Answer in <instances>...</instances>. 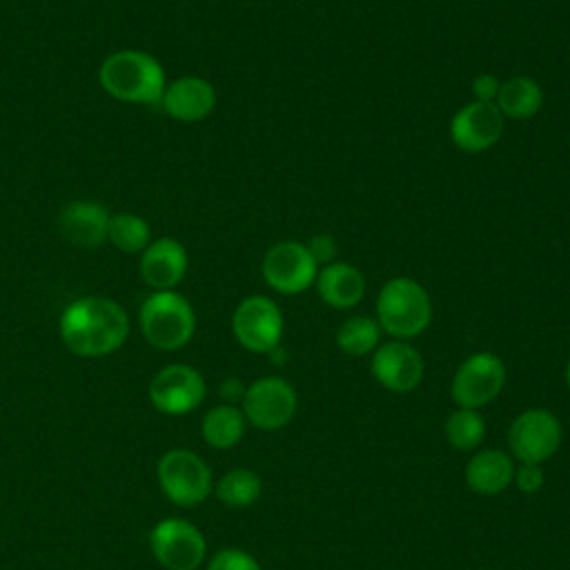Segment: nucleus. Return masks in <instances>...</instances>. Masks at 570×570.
Returning a JSON list of instances; mask_svg holds the SVG:
<instances>
[{
	"mask_svg": "<svg viewBox=\"0 0 570 570\" xmlns=\"http://www.w3.org/2000/svg\"><path fill=\"white\" fill-rule=\"evenodd\" d=\"M58 330L71 354L100 358L125 345L129 336V316L114 298L89 294L71 301L62 309Z\"/></svg>",
	"mask_w": 570,
	"mask_h": 570,
	"instance_id": "1",
	"label": "nucleus"
},
{
	"mask_svg": "<svg viewBox=\"0 0 570 570\" xmlns=\"http://www.w3.org/2000/svg\"><path fill=\"white\" fill-rule=\"evenodd\" d=\"M111 214L96 200H73L60 212L62 236L78 247L94 249L107 240Z\"/></svg>",
	"mask_w": 570,
	"mask_h": 570,
	"instance_id": "17",
	"label": "nucleus"
},
{
	"mask_svg": "<svg viewBox=\"0 0 570 570\" xmlns=\"http://www.w3.org/2000/svg\"><path fill=\"white\" fill-rule=\"evenodd\" d=\"M149 550L165 570H196L205 561L207 541L185 519H163L149 532Z\"/></svg>",
	"mask_w": 570,
	"mask_h": 570,
	"instance_id": "11",
	"label": "nucleus"
},
{
	"mask_svg": "<svg viewBox=\"0 0 570 570\" xmlns=\"http://www.w3.org/2000/svg\"><path fill=\"white\" fill-rule=\"evenodd\" d=\"M505 376V363L497 354L474 352L456 367L450 383V396L459 407L479 410L501 394Z\"/></svg>",
	"mask_w": 570,
	"mask_h": 570,
	"instance_id": "10",
	"label": "nucleus"
},
{
	"mask_svg": "<svg viewBox=\"0 0 570 570\" xmlns=\"http://www.w3.org/2000/svg\"><path fill=\"white\" fill-rule=\"evenodd\" d=\"M247 430V419L240 407L232 403L214 405L205 412L200 421V434L214 450H232Z\"/></svg>",
	"mask_w": 570,
	"mask_h": 570,
	"instance_id": "21",
	"label": "nucleus"
},
{
	"mask_svg": "<svg viewBox=\"0 0 570 570\" xmlns=\"http://www.w3.org/2000/svg\"><path fill=\"white\" fill-rule=\"evenodd\" d=\"M374 312L381 332L396 341H410L428 330L432 321V298L419 281L394 276L379 289Z\"/></svg>",
	"mask_w": 570,
	"mask_h": 570,
	"instance_id": "3",
	"label": "nucleus"
},
{
	"mask_svg": "<svg viewBox=\"0 0 570 570\" xmlns=\"http://www.w3.org/2000/svg\"><path fill=\"white\" fill-rule=\"evenodd\" d=\"M494 105L508 120H530L543 107V89L532 76H512L501 82Z\"/></svg>",
	"mask_w": 570,
	"mask_h": 570,
	"instance_id": "20",
	"label": "nucleus"
},
{
	"mask_svg": "<svg viewBox=\"0 0 570 570\" xmlns=\"http://www.w3.org/2000/svg\"><path fill=\"white\" fill-rule=\"evenodd\" d=\"M305 245H307V249H309V254H312V258L316 261L318 267L330 265V263L336 261L338 247H336V240L330 234H316Z\"/></svg>",
	"mask_w": 570,
	"mask_h": 570,
	"instance_id": "28",
	"label": "nucleus"
},
{
	"mask_svg": "<svg viewBox=\"0 0 570 570\" xmlns=\"http://www.w3.org/2000/svg\"><path fill=\"white\" fill-rule=\"evenodd\" d=\"M245 394V387L238 379H225L223 385H220V396L234 405V401H240Z\"/></svg>",
	"mask_w": 570,
	"mask_h": 570,
	"instance_id": "30",
	"label": "nucleus"
},
{
	"mask_svg": "<svg viewBox=\"0 0 570 570\" xmlns=\"http://www.w3.org/2000/svg\"><path fill=\"white\" fill-rule=\"evenodd\" d=\"M156 479L163 494L178 508L200 505L214 490V474L203 456L191 450H167L156 463Z\"/></svg>",
	"mask_w": 570,
	"mask_h": 570,
	"instance_id": "5",
	"label": "nucleus"
},
{
	"mask_svg": "<svg viewBox=\"0 0 570 570\" xmlns=\"http://www.w3.org/2000/svg\"><path fill=\"white\" fill-rule=\"evenodd\" d=\"M98 85L120 102L160 105L167 76L160 60L151 53L140 49H120L100 62Z\"/></svg>",
	"mask_w": 570,
	"mask_h": 570,
	"instance_id": "2",
	"label": "nucleus"
},
{
	"mask_svg": "<svg viewBox=\"0 0 570 570\" xmlns=\"http://www.w3.org/2000/svg\"><path fill=\"white\" fill-rule=\"evenodd\" d=\"M514 459L499 448L476 450L463 470L465 485L476 494H499L512 485Z\"/></svg>",
	"mask_w": 570,
	"mask_h": 570,
	"instance_id": "19",
	"label": "nucleus"
},
{
	"mask_svg": "<svg viewBox=\"0 0 570 570\" xmlns=\"http://www.w3.org/2000/svg\"><path fill=\"white\" fill-rule=\"evenodd\" d=\"M499 89H501V80L492 73H479L472 80V96L479 102H494Z\"/></svg>",
	"mask_w": 570,
	"mask_h": 570,
	"instance_id": "29",
	"label": "nucleus"
},
{
	"mask_svg": "<svg viewBox=\"0 0 570 570\" xmlns=\"http://www.w3.org/2000/svg\"><path fill=\"white\" fill-rule=\"evenodd\" d=\"M505 118L494 102L472 100L450 120V140L465 154H481L494 147L503 134Z\"/></svg>",
	"mask_w": 570,
	"mask_h": 570,
	"instance_id": "14",
	"label": "nucleus"
},
{
	"mask_svg": "<svg viewBox=\"0 0 570 570\" xmlns=\"http://www.w3.org/2000/svg\"><path fill=\"white\" fill-rule=\"evenodd\" d=\"M445 439L452 450L474 452L485 439V421L479 414V410H454L445 419Z\"/></svg>",
	"mask_w": 570,
	"mask_h": 570,
	"instance_id": "25",
	"label": "nucleus"
},
{
	"mask_svg": "<svg viewBox=\"0 0 570 570\" xmlns=\"http://www.w3.org/2000/svg\"><path fill=\"white\" fill-rule=\"evenodd\" d=\"M566 383H568V387H570V361H568V365H566Z\"/></svg>",
	"mask_w": 570,
	"mask_h": 570,
	"instance_id": "31",
	"label": "nucleus"
},
{
	"mask_svg": "<svg viewBox=\"0 0 570 570\" xmlns=\"http://www.w3.org/2000/svg\"><path fill=\"white\" fill-rule=\"evenodd\" d=\"M207 570H263L261 563L243 548H223L207 561Z\"/></svg>",
	"mask_w": 570,
	"mask_h": 570,
	"instance_id": "26",
	"label": "nucleus"
},
{
	"mask_svg": "<svg viewBox=\"0 0 570 570\" xmlns=\"http://www.w3.org/2000/svg\"><path fill=\"white\" fill-rule=\"evenodd\" d=\"M261 274L276 294L294 296L307 292L316 283L318 265L301 240H278L267 247L261 261Z\"/></svg>",
	"mask_w": 570,
	"mask_h": 570,
	"instance_id": "9",
	"label": "nucleus"
},
{
	"mask_svg": "<svg viewBox=\"0 0 570 570\" xmlns=\"http://www.w3.org/2000/svg\"><path fill=\"white\" fill-rule=\"evenodd\" d=\"M214 492L223 505L247 508L258 501L263 492V481L249 468H234L214 483Z\"/></svg>",
	"mask_w": 570,
	"mask_h": 570,
	"instance_id": "23",
	"label": "nucleus"
},
{
	"mask_svg": "<svg viewBox=\"0 0 570 570\" xmlns=\"http://www.w3.org/2000/svg\"><path fill=\"white\" fill-rule=\"evenodd\" d=\"M138 323L151 347L176 352L191 341L196 332V312L176 289L151 292L138 309Z\"/></svg>",
	"mask_w": 570,
	"mask_h": 570,
	"instance_id": "4",
	"label": "nucleus"
},
{
	"mask_svg": "<svg viewBox=\"0 0 570 570\" xmlns=\"http://www.w3.org/2000/svg\"><path fill=\"white\" fill-rule=\"evenodd\" d=\"M563 441V428L554 412L546 407H530L514 416L508 428V450L519 463L548 461Z\"/></svg>",
	"mask_w": 570,
	"mask_h": 570,
	"instance_id": "7",
	"label": "nucleus"
},
{
	"mask_svg": "<svg viewBox=\"0 0 570 570\" xmlns=\"http://www.w3.org/2000/svg\"><path fill=\"white\" fill-rule=\"evenodd\" d=\"M189 256L180 240L171 236L151 238V243L140 252L138 272L140 278L154 289L165 292L174 289L187 274Z\"/></svg>",
	"mask_w": 570,
	"mask_h": 570,
	"instance_id": "15",
	"label": "nucleus"
},
{
	"mask_svg": "<svg viewBox=\"0 0 570 570\" xmlns=\"http://www.w3.org/2000/svg\"><path fill=\"white\" fill-rule=\"evenodd\" d=\"M240 410L247 423L263 432H274L294 419L298 410V394L283 376H261L245 387Z\"/></svg>",
	"mask_w": 570,
	"mask_h": 570,
	"instance_id": "8",
	"label": "nucleus"
},
{
	"mask_svg": "<svg viewBox=\"0 0 570 570\" xmlns=\"http://www.w3.org/2000/svg\"><path fill=\"white\" fill-rule=\"evenodd\" d=\"M370 372L379 385L390 392L405 394L421 385L425 374V363L421 352L407 341H385L370 358Z\"/></svg>",
	"mask_w": 570,
	"mask_h": 570,
	"instance_id": "13",
	"label": "nucleus"
},
{
	"mask_svg": "<svg viewBox=\"0 0 570 570\" xmlns=\"http://www.w3.org/2000/svg\"><path fill=\"white\" fill-rule=\"evenodd\" d=\"M543 481H546V474H543L539 463H519V465H514L512 483L517 485V490H521L525 494H534L543 488Z\"/></svg>",
	"mask_w": 570,
	"mask_h": 570,
	"instance_id": "27",
	"label": "nucleus"
},
{
	"mask_svg": "<svg viewBox=\"0 0 570 570\" xmlns=\"http://www.w3.org/2000/svg\"><path fill=\"white\" fill-rule=\"evenodd\" d=\"M107 240L125 254H140L151 243V227L138 214L118 212L109 218Z\"/></svg>",
	"mask_w": 570,
	"mask_h": 570,
	"instance_id": "24",
	"label": "nucleus"
},
{
	"mask_svg": "<svg viewBox=\"0 0 570 570\" xmlns=\"http://www.w3.org/2000/svg\"><path fill=\"white\" fill-rule=\"evenodd\" d=\"M151 405L167 416H183L194 412L207 394L203 374L187 363H169L149 381Z\"/></svg>",
	"mask_w": 570,
	"mask_h": 570,
	"instance_id": "12",
	"label": "nucleus"
},
{
	"mask_svg": "<svg viewBox=\"0 0 570 570\" xmlns=\"http://www.w3.org/2000/svg\"><path fill=\"white\" fill-rule=\"evenodd\" d=\"M160 107L178 122H200L216 107V89L203 76H180L167 82Z\"/></svg>",
	"mask_w": 570,
	"mask_h": 570,
	"instance_id": "16",
	"label": "nucleus"
},
{
	"mask_svg": "<svg viewBox=\"0 0 570 570\" xmlns=\"http://www.w3.org/2000/svg\"><path fill=\"white\" fill-rule=\"evenodd\" d=\"M314 287L325 305L334 309H352L363 301L367 283L356 265L334 261L330 265L318 267Z\"/></svg>",
	"mask_w": 570,
	"mask_h": 570,
	"instance_id": "18",
	"label": "nucleus"
},
{
	"mask_svg": "<svg viewBox=\"0 0 570 570\" xmlns=\"http://www.w3.org/2000/svg\"><path fill=\"white\" fill-rule=\"evenodd\" d=\"M285 318L274 298L263 294L245 296L232 314V334L240 347L254 354H269L281 345Z\"/></svg>",
	"mask_w": 570,
	"mask_h": 570,
	"instance_id": "6",
	"label": "nucleus"
},
{
	"mask_svg": "<svg viewBox=\"0 0 570 570\" xmlns=\"http://www.w3.org/2000/svg\"><path fill=\"white\" fill-rule=\"evenodd\" d=\"M336 345L347 356L372 354L381 345V327L376 318L365 314L347 316L336 330Z\"/></svg>",
	"mask_w": 570,
	"mask_h": 570,
	"instance_id": "22",
	"label": "nucleus"
}]
</instances>
